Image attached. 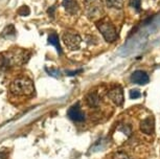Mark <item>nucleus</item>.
I'll use <instances>...</instances> for the list:
<instances>
[{
	"label": "nucleus",
	"mask_w": 160,
	"mask_h": 159,
	"mask_svg": "<svg viewBox=\"0 0 160 159\" xmlns=\"http://www.w3.org/2000/svg\"><path fill=\"white\" fill-rule=\"evenodd\" d=\"M140 130L142 133L147 135H153L154 132H155V118L153 116H149V117L144 118L140 122Z\"/></svg>",
	"instance_id": "obj_7"
},
{
	"label": "nucleus",
	"mask_w": 160,
	"mask_h": 159,
	"mask_svg": "<svg viewBox=\"0 0 160 159\" xmlns=\"http://www.w3.org/2000/svg\"><path fill=\"white\" fill-rule=\"evenodd\" d=\"M131 81L134 84H138V85H144V84L149 83V76L147 72H144L142 70H137L134 71L131 74Z\"/></svg>",
	"instance_id": "obj_9"
},
{
	"label": "nucleus",
	"mask_w": 160,
	"mask_h": 159,
	"mask_svg": "<svg viewBox=\"0 0 160 159\" xmlns=\"http://www.w3.org/2000/svg\"><path fill=\"white\" fill-rule=\"evenodd\" d=\"M130 5L132 7H134L136 11H139L141 7V0H130L129 1Z\"/></svg>",
	"instance_id": "obj_14"
},
{
	"label": "nucleus",
	"mask_w": 160,
	"mask_h": 159,
	"mask_svg": "<svg viewBox=\"0 0 160 159\" xmlns=\"http://www.w3.org/2000/svg\"><path fill=\"white\" fill-rule=\"evenodd\" d=\"M7 158V155H5L4 152H1L0 153V159H5Z\"/></svg>",
	"instance_id": "obj_18"
},
{
	"label": "nucleus",
	"mask_w": 160,
	"mask_h": 159,
	"mask_svg": "<svg viewBox=\"0 0 160 159\" xmlns=\"http://www.w3.org/2000/svg\"><path fill=\"white\" fill-rule=\"evenodd\" d=\"M96 27L98 28L99 32L102 35V37L105 38V40L109 43H113L117 40L118 38V34L115 28V26L113 25L112 22H110V20L108 19H102L98 20V22L95 23Z\"/></svg>",
	"instance_id": "obj_2"
},
{
	"label": "nucleus",
	"mask_w": 160,
	"mask_h": 159,
	"mask_svg": "<svg viewBox=\"0 0 160 159\" xmlns=\"http://www.w3.org/2000/svg\"><path fill=\"white\" fill-rule=\"evenodd\" d=\"M106 5L110 8L120 10L123 7V0H106Z\"/></svg>",
	"instance_id": "obj_12"
},
{
	"label": "nucleus",
	"mask_w": 160,
	"mask_h": 159,
	"mask_svg": "<svg viewBox=\"0 0 160 159\" xmlns=\"http://www.w3.org/2000/svg\"><path fill=\"white\" fill-rule=\"evenodd\" d=\"M18 13H19L20 15H22V16H26V15H28L29 13H31V10H29V8L26 7V5H23L22 7L19 8Z\"/></svg>",
	"instance_id": "obj_17"
},
{
	"label": "nucleus",
	"mask_w": 160,
	"mask_h": 159,
	"mask_svg": "<svg viewBox=\"0 0 160 159\" xmlns=\"http://www.w3.org/2000/svg\"><path fill=\"white\" fill-rule=\"evenodd\" d=\"M112 159H132L130 156L127 154V153L122 152V151H119V152H116L114 153Z\"/></svg>",
	"instance_id": "obj_13"
},
{
	"label": "nucleus",
	"mask_w": 160,
	"mask_h": 159,
	"mask_svg": "<svg viewBox=\"0 0 160 159\" xmlns=\"http://www.w3.org/2000/svg\"><path fill=\"white\" fill-rule=\"evenodd\" d=\"M62 39H63V42L64 44L67 46L68 49L70 50H78L80 48L81 46V36L77 34L75 32H72V31H66L63 32L62 35Z\"/></svg>",
	"instance_id": "obj_4"
},
{
	"label": "nucleus",
	"mask_w": 160,
	"mask_h": 159,
	"mask_svg": "<svg viewBox=\"0 0 160 159\" xmlns=\"http://www.w3.org/2000/svg\"><path fill=\"white\" fill-rule=\"evenodd\" d=\"M11 91L15 95H32L35 92V86L28 77H19L11 84Z\"/></svg>",
	"instance_id": "obj_1"
},
{
	"label": "nucleus",
	"mask_w": 160,
	"mask_h": 159,
	"mask_svg": "<svg viewBox=\"0 0 160 159\" xmlns=\"http://www.w3.org/2000/svg\"><path fill=\"white\" fill-rule=\"evenodd\" d=\"M141 97V92L138 89H132L130 90V97L135 100V98H138Z\"/></svg>",
	"instance_id": "obj_16"
},
{
	"label": "nucleus",
	"mask_w": 160,
	"mask_h": 159,
	"mask_svg": "<svg viewBox=\"0 0 160 159\" xmlns=\"http://www.w3.org/2000/svg\"><path fill=\"white\" fill-rule=\"evenodd\" d=\"M14 32H15V27L13 25H8V26L5 27L3 34H2V35H4V37H8V36H13Z\"/></svg>",
	"instance_id": "obj_15"
},
{
	"label": "nucleus",
	"mask_w": 160,
	"mask_h": 159,
	"mask_svg": "<svg viewBox=\"0 0 160 159\" xmlns=\"http://www.w3.org/2000/svg\"><path fill=\"white\" fill-rule=\"evenodd\" d=\"M105 4L102 0H85L84 2V10L86 16L90 20L98 21L104 15Z\"/></svg>",
	"instance_id": "obj_3"
},
{
	"label": "nucleus",
	"mask_w": 160,
	"mask_h": 159,
	"mask_svg": "<svg viewBox=\"0 0 160 159\" xmlns=\"http://www.w3.org/2000/svg\"><path fill=\"white\" fill-rule=\"evenodd\" d=\"M68 116L71 121L74 122H82L85 121V113L83 112L82 108H81L80 104L77 103L72 107L69 108L68 110Z\"/></svg>",
	"instance_id": "obj_6"
},
{
	"label": "nucleus",
	"mask_w": 160,
	"mask_h": 159,
	"mask_svg": "<svg viewBox=\"0 0 160 159\" xmlns=\"http://www.w3.org/2000/svg\"><path fill=\"white\" fill-rule=\"evenodd\" d=\"M62 7L65 8L69 15H75L80 11V4H78V0H63Z\"/></svg>",
	"instance_id": "obj_8"
},
{
	"label": "nucleus",
	"mask_w": 160,
	"mask_h": 159,
	"mask_svg": "<svg viewBox=\"0 0 160 159\" xmlns=\"http://www.w3.org/2000/svg\"><path fill=\"white\" fill-rule=\"evenodd\" d=\"M108 97L117 106H122L123 105V90L122 86H114L109 91H108Z\"/></svg>",
	"instance_id": "obj_5"
},
{
	"label": "nucleus",
	"mask_w": 160,
	"mask_h": 159,
	"mask_svg": "<svg viewBox=\"0 0 160 159\" xmlns=\"http://www.w3.org/2000/svg\"><path fill=\"white\" fill-rule=\"evenodd\" d=\"M48 43L53 45L56 47L58 52L61 55L62 53V48H61V45H60V41H59V38H58V35L57 34H50L48 36Z\"/></svg>",
	"instance_id": "obj_11"
},
{
	"label": "nucleus",
	"mask_w": 160,
	"mask_h": 159,
	"mask_svg": "<svg viewBox=\"0 0 160 159\" xmlns=\"http://www.w3.org/2000/svg\"><path fill=\"white\" fill-rule=\"evenodd\" d=\"M86 102L90 108H98L101 105V97H98L96 92H91V93L87 94Z\"/></svg>",
	"instance_id": "obj_10"
}]
</instances>
